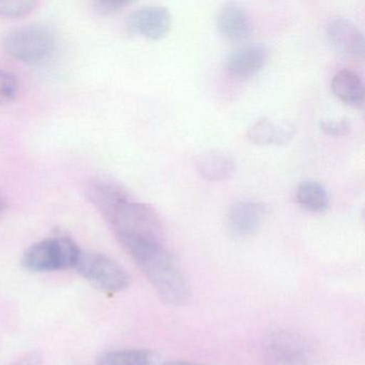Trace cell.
Returning <instances> with one entry per match:
<instances>
[{
	"mask_svg": "<svg viewBox=\"0 0 365 365\" xmlns=\"http://www.w3.org/2000/svg\"><path fill=\"white\" fill-rule=\"evenodd\" d=\"M86 197L104 219L123 202L131 200L125 187L108 179H95L89 182Z\"/></svg>",
	"mask_w": 365,
	"mask_h": 365,
	"instance_id": "30bf717a",
	"label": "cell"
},
{
	"mask_svg": "<svg viewBox=\"0 0 365 365\" xmlns=\"http://www.w3.org/2000/svg\"><path fill=\"white\" fill-rule=\"evenodd\" d=\"M294 125L287 121L277 123L268 117L256 121L247 131V136L256 145H283L294 135Z\"/></svg>",
	"mask_w": 365,
	"mask_h": 365,
	"instance_id": "4fadbf2b",
	"label": "cell"
},
{
	"mask_svg": "<svg viewBox=\"0 0 365 365\" xmlns=\"http://www.w3.org/2000/svg\"><path fill=\"white\" fill-rule=\"evenodd\" d=\"M155 360L148 349L110 350L98 356L97 365H153Z\"/></svg>",
	"mask_w": 365,
	"mask_h": 365,
	"instance_id": "2e32d148",
	"label": "cell"
},
{
	"mask_svg": "<svg viewBox=\"0 0 365 365\" xmlns=\"http://www.w3.org/2000/svg\"><path fill=\"white\" fill-rule=\"evenodd\" d=\"M55 44L56 40L51 29L40 25H31L8 34L4 41V48L16 61L38 63L52 55Z\"/></svg>",
	"mask_w": 365,
	"mask_h": 365,
	"instance_id": "277c9868",
	"label": "cell"
},
{
	"mask_svg": "<svg viewBox=\"0 0 365 365\" xmlns=\"http://www.w3.org/2000/svg\"><path fill=\"white\" fill-rule=\"evenodd\" d=\"M20 84L14 74L0 71V106L14 101L19 96Z\"/></svg>",
	"mask_w": 365,
	"mask_h": 365,
	"instance_id": "d6986e66",
	"label": "cell"
},
{
	"mask_svg": "<svg viewBox=\"0 0 365 365\" xmlns=\"http://www.w3.org/2000/svg\"><path fill=\"white\" fill-rule=\"evenodd\" d=\"M196 170L206 180L219 182L232 178L236 172V162L223 151L209 150L196 159Z\"/></svg>",
	"mask_w": 365,
	"mask_h": 365,
	"instance_id": "5bb4252c",
	"label": "cell"
},
{
	"mask_svg": "<svg viewBox=\"0 0 365 365\" xmlns=\"http://www.w3.org/2000/svg\"><path fill=\"white\" fill-rule=\"evenodd\" d=\"M37 7V1L31 0H0V16L20 19L33 14Z\"/></svg>",
	"mask_w": 365,
	"mask_h": 365,
	"instance_id": "ac0fdd59",
	"label": "cell"
},
{
	"mask_svg": "<svg viewBox=\"0 0 365 365\" xmlns=\"http://www.w3.org/2000/svg\"><path fill=\"white\" fill-rule=\"evenodd\" d=\"M268 50L264 46H247L239 48L230 55L225 63V69L236 78H249L255 76L266 65Z\"/></svg>",
	"mask_w": 365,
	"mask_h": 365,
	"instance_id": "7c38bea8",
	"label": "cell"
},
{
	"mask_svg": "<svg viewBox=\"0 0 365 365\" xmlns=\"http://www.w3.org/2000/svg\"><path fill=\"white\" fill-rule=\"evenodd\" d=\"M11 365H42V354L37 350H34L14 361Z\"/></svg>",
	"mask_w": 365,
	"mask_h": 365,
	"instance_id": "7402d4cb",
	"label": "cell"
},
{
	"mask_svg": "<svg viewBox=\"0 0 365 365\" xmlns=\"http://www.w3.org/2000/svg\"><path fill=\"white\" fill-rule=\"evenodd\" d=\"M128 5H129L128 1H119V0H100L93 3V9L104 16L116 14Z\"/></svg>",
	"mask_w": 365,
	"mask_h": 365,
	"instance_id": "44dd1931",
	"label": "cell"
},
{
	"mask_svg": "<svg viewBox=\"0 0 365 365\" xmlns=\"http://www.w3.org/2000/svg\"><path fill=\"white\" fill-rule=\"evenodd\" d=\"M163 365H200L195 363L187 362V361H170V362L164 363Z\"/></svg>",
	"mask_w": 365,
	"mask_h": 365,
	"instance_id": "603a6c76",
	"label": "cell"
},
{
	"mask_svg": "<svg viewBox=\"0 0 365 365\" xmlns=\"http://www.w3.org/2000/svg\"><path fill=\"white\" fill-rule=\"evenodd\" d=\"M327 35L339 52L354 57L364 54V37L352 21L346 18L333 19L327 26Z\"/></svg>",
	"mask_w": 365,
	"mask_h": 365,
	"instance_id": "8fae6325",
	"label": "cell"
},
{
	"mask_svg": "<svg viewBox=\"0 0 365 365\" xmlns=\"http://www.w3.org/2000/svg\"><path fill=\"white\" fill-rule=\"evenodd\" d=\"M268 365H316L304 339L294 333L279 332L268 345Z\"/></svg>",
	"mask_w": 365,
	"mask_h": 365,
	"instance_id": "8992f818",
	"label": "cell"
},
{
	"mask_svg": "<svg viewBox=\"0 0 365 365\" xmlns=\"http://www.w3.org/2000/svg\"><path fill=\"white\" fill-rule=\"evenodd\" d=\"M76 269L91 286L106 294L123 292L130 285L125 269L104 254L82 252Z\"/></svg>",
	"mask_w": 365,
	"mask_h": 365,
	"instance_id": "5b68a950",
	"label": "cell"
},
{
	"mask_svg": "<svg viewBox=\"0 0 365 365\" xmlns=\"http://www.w3.org/2000/svg\"><path fill=\"white\" fill-rule=\"evenodd\" d=\"M264 204L252 200H242L230 207L227 212V227L234 236L239 238L251 236L257 232L266 215Z\"/></svg>",
	"mask_w": 365,
	"mask_h": 365,
	"instance_id": "ba28073f",
	"label": "cell"
},
{
	"mask_svg": "<svg viewBox=\"0 0 365 365\" xmlns=\"http://www.w3.org/2000/svg\"><path fill=\"white\" fill-rule=\"evenodd\" d=\"M297 202L312 212H324L328 208L329 200L326 190L315 181H305L297 189Z\"/></svg>",
	"mask_w": 365,
	"mask_h": 365,
	"instance_id": "e0dca14e",
	"label": "cell"
},
{
	"mask_svg": "<svg viewBox=\"0 0 365 365\" xmlns=\"http://www.w3.org/2000/svg\"><path fill=\"white\" fill-rule=\"evenodd\" d=\"M160 298L166 304L180 307L189 302L191 286L181 264L164 243L143 245L128 253Z\"/></svg>",
	"mask_w": 365,
	"mask_h": 365,
	"instance_id": "6da1fadb",
	"label": "cell"
},
{
	"mask_svg": "<svg viewBox=\"0 0 365 365\" xmlns=\"http://www.w3.org/2000/svg\"><path fill=\"white\" fill-rule=\"evenodd\" d=\"M104 220L125 252L140 245L163 242V224L149 205L129 200Z\"/></svg>",
	"mask_w": 365,
	"mask_h": 365,
	"instance_id": "7a4b0ae2",
	"label": "cell"
},
{
	"mask_svg": "<svg viewBox=\"0 0 365 365\" xmlns=\"http://www.w3.org/2000/svg\"><path fill=\"white\" fill-rule=\"evenodd\" d=\"M80 247L69 237H55L31 245L23 256V266L33 272H52L76 268Z\"/></svg>",
	"mask_w": 365,
	"mask_h": 365,
	"instance_id": "3957f363",
	"label": "cell"
},
{
	"mask_svg": "<svg viewBox=\"0 0 365 365\" xmlns=\"http://www.w3.org/2000/svg\"><path fill=\"white\" fill-rule=\"evenodd\" d=\"M172 24V14L166 8L151 6L133 12L128 19L127 27L134 35L158 41L170 33Z\"/></svg>",
	"mask_w": 365,
	"mask_h": 365,
	"instance_id": "52a82bcc",
	"label": "cell"
},
{
	"mask_svg": "<svg viewBox=\"0 0 365 365\" xmlns=\"http://www.w3.org/2000/svg\"><path fill=\"white\" fill-rule=\"evenodd\" d=\"M5 202H4L3 198H0V213L3 212L4 209H5Z\"/></svg>",
	"mask_w": 365,
	"mask_h": 365,
	"instance_id": "cb8c5ba5",
	"label": "cell"
},
{
	"mask_svg": "<svg viewBox=\"0 0 365 365\" xmlns=\"http://www.w3.org/2000/svg\"><path fill=\"white\" fill-rule=\"evenodd\" d=\"M217 26L221 35L230 41H245L253 31L249 12L237 3H227L219 10Z\"/></svg>",
	"mask_w": 365,
	"mask_h": 365,
	"instance_id": "9c48e42d",
	"label": "cell"
},
{
	"mask_svg": "<svg viewBox=\"0 0 365 365\" xmlns=\"http://www.w3.org/2000/svg\"><path fill=\"white\" fill-rule=\"evenodd\" d=\"M331 88L344 103L361 108L364 103V85L358 73L349 69L341 70L333 76Z\"/></svg>",
	"mask_w": 365,
	"mask_h": 365,
	"instance_id": "9a60e30c",
	"label": "cell"
},
{
	"mask_svg": "<svg viewBox=\"0 0 365 365\" xmlns=\"http://www.w3.org/2000/svg\"><path fill=\"white\" fill-rule=\"evenodd\" d=\"M320 129L322 132L334 138L347 135L351 130L349 121L347 119L341 120H324L320 123Z\"/></svg>",
	"mask_w": 365,
	"mask_h": 365,
	"instance_id": "ffe728a7",
	"label": "cell"
}]
</instances>
